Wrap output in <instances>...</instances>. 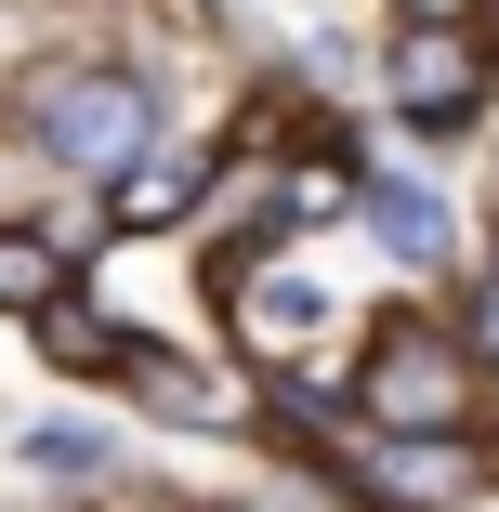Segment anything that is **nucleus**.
I'll return each instance as SVG.
<instances>
[{
	"label": "nucleus",
	"mask_w": 499,
	"mask_h": 512,
	"mask_svg": "<svg viewBox=\"0 0 499 512\" xmlns=\"http://www.w3.org/2000/svg\"><path fill=\"white\" fill-rule=\"evenodd\" d=\"M40 342H53V368H119V329L92 316L79 289H53V302H40Z\"/></svg>",
	"instance_id": "423d86ee"
},
{
	"label": "nucleus",
	"mask_w": 499,
	"mask_h": 512,
	"mask_svg": "<svg viewBox=\"0 0 499 512\" xmlns=\"http://www.w3.org/2000/svg\"><path fill=\"white\" fill-rule=\"evenodd\" d=\"M40 145L119 197V184L145 171V145H158V106H145V79H119V66H79V79H53V92H40Z\"/></svg>",
	"instance_id": "f257e3e1"
},
{
	"label": "nucleus",
	"mask_w": 499,
	"mask_h": 512,
	"mask_svg": "<svg viewBox=\"0 0 499 512\" xmlns=\"http://www.w3.org/2000/svg\"><path fill=\"white\" fill-rule=\"evenodd\" d=\"M53 289H66V250L53 237H0V316H40Z\"/></svg>",
	"instance_id": "0eeeda50"
},
{
	"label": "nucleus",
	"mask_w": 499,
	"mask_h": 512,
	"mask_svg": "<svg viewBox=\"0 0 499 512\" xmlns=\"http://www.w3.org/2000/svg\"><path fill=\"white\" fill-rule=\"evenodd\" d=\"M119 368H132V381H145V394L171 407V421H211V381H197V368H171L158 342H132V329H119Z\"/></svg>",
	"instance_id": "1a4fd4ad"
},
{
	"label": "nucleus",
	"mask_w": 499,
	"mask_h": 512,
	"mask_svg": "<svg viewBox=\"0 0 499 512\" xmlns=\"http://www.w3.org/2000/svg\"><path fill=\"white\" fill-rule=\"evenodd\" d=\"M368 407H381L394 434H447V421H460V355H434L421 329H408V342H381V368H368Z\"/></svg>",
	"instance_id": "f03ea898"
},
{
	"label": "nucleus",
	"mask_w": 499,
	"mask_h": 512,
	"mask_svg": "<svg viewBox=\"0 0 499 512\" xmlns=\"http://www.w3.org/2000/svg\"><path fill=\"white\" fill-rule=\"evenodd\" d=\"M237 329H250L263 355H289V342H316V329H329V289H316V276H289V263H263V276L237 289Z\"/></svg>",
	"instance_id": "20e7f679"
},
{
	"label": "nucleus",
	"mask_w": 499,
	"mask_h": 512,
	"mask_svg": "<svg viewBox=\"0 0 499 512\" xmlns=\"http://www.w3.org/2000/svg\"><path fill=\"white\" fill-rule=\"evenodd\" d=\"M473 355H486V368H499V276H486V289H473Z\"/></svg>",
	"instance_id": "9d476101"
},
{
	"label": "nucleus",
	"mask_w": 499,
	"mask_h": 512,
	"mask_svg": "<svg viewBox=\"0 0 499 512\" xmlns=\"http://www.w3.org/2000/svg\"><path fill=\"white\" fill-rule=\"evenodd\" d=\"M473 40L460 27H408V40H394V106H408V119H460L473 106Z\"/></svg>",
	"instance_id": "7ed1b4c3"
},
{
	"label": "nucleus",
	"mask_w": 499,
	"mask_h": 512,
	"mask_svg": "<svg viewBox=\"0 0 499 512\" xmlns=\"http://www.w3.org/2000/svg\"><path fill=\"white\" fill-rule=\"evenodd\" d=\"M368 224L394 263H447V197H421V184H368Z\"/></svg>",
	"instance_id": "39448f33"
},
{
	"label": "nucleus",
	"mask_w": 499,
	"mask_h": 512,
	"mask_svg": "<svg viewBox=\"0 0 499 512\" xmlns=\"http://www.w3.org/2000/svg\"><path fill=\"white\" fill-rule=\"evenodd\" d=\"M473 14V0H408V27H460Z\"/></svg>",
	"instance_id": "9b49d317"
},
{
	"label": "nucleus",
	"mask_w": 499,
	"mask_h": 512,
	"mask_svg": "<svg viewBox=\"0 0 499 512\" xmlns=\"http://www.w3.org/2000/svg\"><path fill=\"white\" fill-rule=\"evenodd\" d=\"M197 184H211L197 158H158V171H132V197H119V224H132V237H145V224H184V211H197Z\"/></svg>",
	"instance_id": "6e6552de"
}]
</instances>
